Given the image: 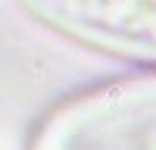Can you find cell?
<instances>
[{
	"label": "cell",
	"mask_w": 156,
	"mask_h": 150,
	"mask_svg": "<svg viewBox=\"0 0 156 150\" xmlns=\"http://www.w3.org/2000/svg\"><path fill=\"white\" fill-rule=\"evenodd\" d=\"M34 19L81 44L156 59V0H22Z\"/></svg>",
	"instance_id": "cell-1"
},
{
	"label": "cell",
	"mask_w": 156,
	"mask_h": 150,
	"mask_svg": "<svg viewBox=\"0 0 156 150\" xmlns=\"http://www.w3.org/2000/svg\"><path fill=\"white\" fill-rule=\"evenodd\" d=\"M53 150H156V81L90 97L62 119Z\"/></svg>",
	"instance_id": "cell-2"
}]
</instances>
